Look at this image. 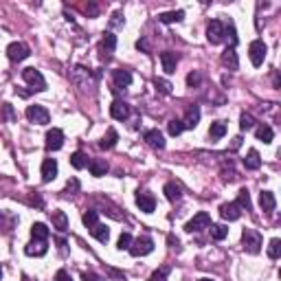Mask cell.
I'll return each instance as SVG.
<instances>
[{
  "mask_svg": "<svg viewBox=\"0 0 281 281\" xmlns=\"http://www.w3.org/2000/svg\"><path fill=\"white\" fill-rule=\"evenodd\" d=\"M242 244H244V251L251 253V255H257L262 251V235L253 229H244L242 231Z\"/></svg>",
  "mask_w": 281,
  "mask_h": 281,
  "instance_id": "obj_1",
  "label": "cell"
},
{
  "mask_svg": "<svg viewBox=\"0 0 281 281\" xmlns=\"http://www.w3.org/2000/svg\"><path fill=\"white\" fill-rule=\"evenodd\" d=\"M22 79L31 86L33 90H38V92L46 90V79H44L42 73L36 71V68H24V71H22Z\"/></svg>",
  "mask_w": 281,
  "mask_h": 281,
  "instance_id": "obj_2",
  "label": "cell"
},
{
  "mask_svg": "<svg viewBox=\"0 0 281 281\" xmlns=\"http://www.w3.org/2000/svg\"><path fill=\"white\" fill-rule=\"evenodd\" d=\"M209 226H211V216L204 213V211H200V213L193 216V220H189V222L185 224V231L187 233H198V231L209 229Z\"/></svg>",
  "mask_w": 281,
  "mask_h": 281,
  "instance_id": "obj_3",
  "label": "cell"
},
{
  "mask_svg": "<svg viewBox=\"0 0 281 281\" xmlns=\"http://www.w3.org/2000/svg\"><path fill=\"white\" fill-rule=\"evenodd\" d=\"M224 38H226V26L220 20H211L209 26H206V40L211 44H220L224 42Z\"/></svg>",
  "mask_w": 281,
  "mask_h": 281,
  "instance_id": "obj_4",
  "label": "cell"
},
{
  "mask_svg": "<svg viewBox=\"0 0 281 281\" xmlns=\"http://www.w3.org/2000/svg\"><path fill=\"white\" fill-rule=\"evenodd\" d=\"M130 255L132 257H143V255H150V253L154 251V242L150 237H138L134 239V242L130 244Z\"/></svg>",
  "mask_w": 281,
  "mask_h": 281,
  "instance_id": "obj_5",
  "label": "cell"
},
{
  "mask_svg": "<svg viewBox=\"0 0 281 281\" xmlns=\"http://www.w3.org/2000/svg\"><path fill=\"white\" fill-rule=\"evenodd\" d=\"M26 119H29L31 123L46 125L51 121V115H49V110H46L44 106H29V108H26Z\"/></svg>",
  "mask_w": 281,
  "mask_h": 281,
  "instance_id": "obj_6",
  "label": "cell"
},
{
  "mask_svg": "<svg viewBox=\"0 0 281 281\" xmlns=\"http://www.w3.org/2000/svg\"><path fill=\"white\" fill-rule=\"evenodd\" d=\"M266 44L262 40H253L251 46H249V57H251V64L253 66H262L264 59H266Z\"/></svg>",
  "mask_w": 281,
  "mask_h": 281,
  "instance_id": "obj_7",
  "label": "cell"
},
{
  "mask_svg": "<svg viewBox=\"0 0 281 281\" xmlns=\"http://www.w3.org/2000/svg\"><path fill=\"white\" fill-rule=\"evenodd\" d=\"M29 55H31V49L24 42H11L7 46V57H9L11 62H22V59H26Z\"/></svg>",
  "mask_w": 281,
  "mask_h": 281,
  "instance_id": "obj_8",
  "label": "cell"
},
{
  "mask_svg": "<svg viewBox=\"0 0 281 281\" xmlns=\"http://www.w3.org/2000/svg\"><path fill=\"white\" fill-rule=\"evenodd\" d=\"M62 145H64V132L62 130L53 128V130L46 132V150L57 152V150H62Z\"/></svg>",
  "mask_w": 281,
  "mask_h": 281,
  "instance_id": "obj_9",
  "label": "cell"
},
{
  "mask_svg": "<svg viewBox=\"0 0 281 281\" xmlns=\"http://www.w3.org/2000/svg\"><path fill=\"white\" fill-rule=\"evenodd\" d=\"M24 253L29 257H42L49 253V244H46V239H33V242L24 246Z\"/></svg>",
  "mask_w": 281,
  "mask_h": 281,
  "instance_id": "obj_10",
  "label": "cell"
},
{
  "mask_svg": "<svg viewBox=\"0 0 281 281\" xmlns=\"http://www.w3.org/2000/svg\"><path fill=\"white\" fill-rule=\"evenodd\" d=\"M136 204H138V209L143 213H152L154 209H156V200H154V196H152V193H147V191H138L136 193Z\"/></svg>",
  "mask_w": 281,
  "mask_h": 281,
  "instance_id": "obj_11",
  "label": "cell"
},
{
  "mask_svg": "<svg viewBox=\"0 0 281 281\" xmlns=\"http://www.w3.org/2000/svg\"><path fill=\"white\" fill-rule=\"evenodd\" d=\"M110 115H112V119H117V121H125V119L130 117V106L121 101V99H117V101H112V106H110Z\"/></svg>",
  "mask_w": 281,
  "mask_h": 281,
  "instance_id": "obj_12",
  "label": "cell"
},
{
  "mask_svg": "<svg viewBox=\"0 0 281 281\" xmlns=\"http://www.w3.org/2000/svg\"><path fill=\"white\" fill-rule=\"evenodd\" d=\"M160 64H163V71L167 75H173V73H176V66H178V55L171 51L160 53Z\"/></svg>",
  "mask_w": 281,
  "mask_h": 281,
  "instance_id": "obj_13",
  "label": "cell"
},
{
  "mask_svg": "<svg viewBox=\"0 0 281 281\" xmlns=\"http://www.w3.org/2000/svg\"><path fill=\"white\" fill-rule=\"evenodd\" d=\"M200 121V108L198 106H189L185 112V119H183V128L185 130H193Z\"/></svg>",
  "mask_w": 281,
  "mask_h": 281,
  "instance_id": "obj_14",
  "label": "cell"
},
{
  "mask_svg": "<svg viewBox=\"0 0 281 281\" xmlns=\"http://www.w3.org/2000/svg\"><path fill=\"white\" fill-rule=\"evenodd\" d=\"M57 176V160L55 158H44L42 163V180L44 183H51V180H55Z\"/></svg>",
  "mask_w": 281,
  "mask_h": 281,
  "instance_id": "obj_15",
  "label": "cell"
},
{
  "mask_svg": "<svg viewBox=\"0 0 281 281\" xmlns=\"http://www.w3.org/2000/svg\"><path fill=\"white\" fill-rule=\"evenodd\" d=\"M117 49V36H112V33H106L101 38V44H99V51H101L103 57H110L112 53Z\"/></svg>",
  "mask_w": 281,
  "mask_h": 281,
  "instance_id": "obj_16",
  "label": "cell"
},
{
  "mask_svg": "<svg viewBox=\"0 0 281 281\" xmlns=\"http://www.w3.org/2000/svg\"><path fill=\"white\" fill-rule=\"evenodd\" d=\"M220 216H222L224 220H229V222H233V220H239V216H242V209L235 204V202H226L220 206Z\"/></svg>",
  "mask_w": 281,
  "mask_h": 281,
  "instance_id": "obj_17",
  "label": "cell"
},
{
  "mask_svg": "<svg viewBox=\"0 0 281 281\" xmlns=\"http://www.w3.org/2000/svg\"><path fill=\"white\" fill-rule=\"evenodd\" d=\"M222 64H224L229 71H237V68H239V59H237L235 46H229V49L222 53Z\"/></svg>",
  "mask_w": 281,
  "mask_h": 281,
  "instance_id": "obj_18",
  "label": "cell"
},
{
  "mask_svg": "<svg viewBox=\"0 0 281 281\" xmlns=\"http://www.w3.org/2000/svg\"><path fill=\"white\" fill-rule=\"evenodd\" d=\"M112 79H115V90L128 88V86L132 84V75H130V71H123V68L115 71V75H112Z\"/></svg>",
  "mask_w": 281,
  "mask_h": 281,
  "instance_id": "obj_19",
  "label": "cell"
},
{
  "mask_svg": "<svg viewBox=\"0 0 281 281\" xmlns=\"http://www.w3.org/2000/svg\"><path fill=\"white\" fill-rule=\"evenodd\" d=\"M259 206H262V211H266V213L275 211V206H277L275 193H272V191H262V193H259Z\"/></svg>",
  "mask_w": 281,
  "mask_h": 281,
  "instance_id": "obj_20",
  "label": "cell"
},
{
  "mask_svg": "<svg viewBox=\"0 0 281 281\" xmlns=\"http://www.w3.org/2000/svg\"><path fill=\"white\" fill-rule=\"evenodd\" d=\"M51 220H53V229H57L59 233L68 231V218H66L64 211H53L51 213Z\"/></svg>",
  "mask_w": 281,
  "mask_h": 281,
  "instance_id": "obj_21",
  "label": "cell"
},
{
  "mask_svg": "<svg viewBox=\"0 0 281 281\" xmlns=\"http://www.w3.org/2000/svg\"><path fill=\"white\" fill-rule=\"evenodd\" d=\"M143 138L152 147H156V150H163V147H165V138H163V134H160L158 130H147L145 134H143Z\"/></svg>",
  "mask_w": 281,
  "mask_h": 281,
  "instance_id": "obj_22",
  "label": "cell"
},
{
  "mask_svg": "<svg viewBox=\"0 0 281 281\" xmlns=\"http://www.w3.org/2000/svg\"><path fill=\"white\" fill-rule=\"evenodd\" d=\"M88 167H90V173L92 176H97V178H101L108 173V163L101 158H95V160H88Z\"/></svg>",
  "mask_w": 281,
  "mask_h": 281,
  "instance_id": "obj_23",
  "label": "cell"
},
{
  "mask_svg": "<svg viewBox=\"0 0 281 281\" xmlns=\"http://www.w3.org/2000/svg\"><path fill=\"white\" fill-rule=\"evenodd\" d=\"M244 167L246 169H259L262 167V158H259V152L257 150H249L244 158Z\"/></svg>",
  "mask_w": 281,
  "mask_h": 281,
  "instance_id": "obj_24",
  "label": "cell"
},
{
  "mask_svg": "<svg viewBox=\"0 0 281 281\" xmlns=\"http://www.w3.org/2000/svg\"><path fill=\"white\" fill-rule=\"evenodd\" d=\"M163 191H165V196L169 202H176V200L183 198V189H180V185H176V183H167Z\"/></svg>",
  "mask_w": 281,
  "mask_h": 281,
  "instance_id": "obj_25",
  "label": "cell"
},
{
  "mask_svg": "<svg viewBox=\"0 0 281 281\" xmlns=\"http://www.w3.org/2000/svg\"><path fill=\"white\" fill-rule=\"evenodd\" d=\"M117 140H119L117 130H115V128H110L108 132H106V136L101 138V143H99V147H101V150H112V147L117 145Z\"/></svg>",
  "mask_w": 281,
  "mask_h": 281,
  "instance_id": "obj_26",
  "label": "cell"
},
{
  "mask_svg": "<svg viewBox=\"0 0 281 281\" xmlns=\"http://www.w3.org/2000/svg\"><path fill=\"white\" fill-rule=\"evenodd\" d=\"M51 235V231H49V226L42 224V222H36L31 226V237L33 239H49Z\"/></svg>",
  "mask_w": 281,
  "mask_h": 281,
  "instance_id": "obj_27",
  "label": "cell"
},
{
  "mask_svg": "<svg viewBox=\"0 0 281 281\" xmlns=\"http://www.w3.org/2000/svg\"><path fill=\"white\" fill-rule=\"evenodd\" d=\"M90 233H92V237H95L97 242H101V244H106V242L110 239V231H108V226H103V224L92 226Z\"/></svg>",
  "mask_w": 281,
  "mask_h": 281,
  "instance_id": "obj_28",
  "label": "cell"
},
{
  "mask_svg": "<svg viewBox=\"0 0 281 281\" xmlns=\"http://www.w3.org/2000/svg\"><path fill=\"white\" fill-rule=\"evenodd\" d=\"M185 18V11H165V13H160V16H158V20H160V22H163V24H171V22H180V20H183Z\"/></svg>",
  "mask_w": 281,
  "mask_h": 281,
  "instance_id": "obj_29",
  "label": "cell"
},
{
  "mask_svg": "<svg viewBox=\"0 0 281 281\" xmlns=\"http://www.w3.org/2000/svg\"><path fill=\"white\" fill-rule=\"evenodd\" d=\"M224 134H226V123H224V121H216V123H211V130H209L211 140H220Z\"/></svg>",
  "mask_w": 281,
  "mask_h": 281,
  "instance_id": "obj_30",
  "label": "cell"
},
{
  "mask_svg": "<svg viewBox=\"0 0 281 281\" xmlns=\"http://www.w3.org/2000/svg\"><path fill=\"white\" fill-rule=\"evenodd\" d=\"M235 204L239 206V209H246V211H251V209H253V204H251V193H249V189H239V193H237V200H235Z\"/></svg>",
  "mask_w": 281,
  "mask_h": 281,
  "instance_id": "obj_31",
  "label": "cell"
},
{
  "mask_svg": "<svg viewBox=\"0 0 281 281\" xmlns=\"http://www.w3.org/2000/svg\"><path fill=\"white\" fill-rule=\"evenodd\" d=\"M255 134H257L259 140H264V143H272V138H275V134H272V128H270V125H266V123L259 125V128L255 130Z\"/></svg>",
  "mask_w": 281,
  "mask_h": 281,
  "instance_id": "obj_32",
  "label": "cell"
},
{
  "mask_svg": "<svg viewBox=\"0 0 281 281\" xmlns=\"http://www.w3.org/2000/svg\"><path fill=\"white\" fill-rule=\"evenodd\" d=\"M71 165L75 167V169H84V167H88V156H86L84 152L71 154Z\"/></svg>",
  "mask_w": 281,
  "mask_h": 281,
  "instance_id": "obj_33",
  "label": "cell"
},
{
  "mask_svg": "<svg viewBox=\"0 0 281 281\" xmlns=\"http://www.w3.org/2000/svg\"><path fill=\"white\" fill-rule=\"evenodd\" d=\"M209 231H211V237L213 239H218V242H222V239L229 235V229H226L224 224H211L209 226Z\"/></svg>",
  "mask_w": 281,
  "mask_h": 281,
  "instance_id": "obj_34",
  "label": "cell"
},
{
  "mask_svg": "<svg viewBox=\"0 0 281 281\" xmlns=\"http://www.w3.org/2000/svg\"><path fill=\"white\" fill-rule=\"evenodd\" d=\"M183 121H180V119H171L169 123H167V132H169L171 136H180L183 134Z\"/></svg>",
  "mask_w": 281,
  "mask_h": 281,
  "instance_id": "obj_35",
  "label": "cell"
},
{
  "mask_svg": "<svg viewBox=\"0 0 281 281\" xmlns=\"http://www.w3.org/2000/svg\"><path fill=\"white\" fill-rule=\"evenodd\" d=\"M281 255V239H270V244H268V257L270 259H279Z\"/></svg>",
  "mask_w": 281,
  "mask_h": 281,
  "instance_id": "obj_36",
  "label": "cell"
},
{
  "mask_svg": "<svg viewBox=\"0 0 281 281\" xmlns=\"http://www.w3.org/2000/svg\"><path fill=\"white\" fill-rule=\"evenodd\" d=\"M97 218H99V213H97V211H92V209H90V211H86V213H84V218H82L86 229H92V226H97Z\"/></svg>",
  "mask_w": 281,
  "mask_h": 281,
  "instance_id": "obj_37",
  "label": "cell"
},
{
  "mask_svg": "<svg viewBox=\"0 0 281 281\" xmlns=\"http://www.w3.org/2000/svg\"><path fill=\"white\" fill-rule=\"evenodd\" d=\"M239 128H242V130H253V128H255V119H253V115L244 112V115L239 117Z\"/></svg>",
  "mask_w": 281,
  "mask_h": 281,
  "instance_id": "obj_38",
  "label": "cell"
},
{
  "mask_svg": "<svg viewBox=\"0 0 281 281\" xmlns=\"http://www.w3.org/2000/svg\"><path fill=\"white\" fill-rule=\"evenodd\" d=\"M154 86H156V90H160L163 95H171V88H173V86L167 82V79H154Z\"/></svg>",
  "mask_w": 281,
  "mask_h": 281,
  "instance_id": "obj_39",
  "label": "cell"
},
{
  "mask_svg": "<svg viewBox=\"0 0 281 281\" xmlns=\"http://www.w3.org/2000/svg\"><path fill=\"white\" fill-rule=\"evenodd\" d=\"M130 244H132V235H130V233H121V237H119V242H117V249L119 251H128Z\"/></svg>",
  "mask_w": 281,
  "mask_h": 281,
  "instance_id": "obj_40",
  "label": "cell"
},
{
  "mask_svg": "<svg viewBox=\"0 0 281 281\" xmlns=\"http://www.w3.org/2000/svg\"><path fill=\"white\" fill-rule=\"evenodd\" d=\"M200 82H202V75H200L198 71H193V73L187 75V86H191V88H198Z\"/></svg>",
  "mask_w": 281,
  "mask_h": 281,
  "instance_id": "obj_41",
  "label": "cell"
},
{
  "mask_svg": "<svg viewBox=\"0 0 281 281\" xmlns=\"http://www.w3.org/2000/svg\"><path fill=\"white\" fill-rule=\"evenodd\" d=\"M167 275H169V268H158V270H154L152 275H150V281H167Z\"/></svg>",
  "mask_w": 281,
  "mask_h": 281,
  "instance_id": "obj_42",
  "label": "cell"
},
{
  "mask_svg": "<svg viewBox=\"0 0 281 281\" xmlns=\"http://www.w3.org/2000/svg\"><path fill=\"white\" fill-rule=\"evenodd\" d=\"M3 112H5V117L9 119V121H16V115H13L11 103H3Z\"/></svg>",
  "mask_w": 281,
  "mask_h": 281,
  "instance_id": "obj_43",
  "label": "cell"
},
{
  "mask_svg": "<svg viewBox=\"0 0 281 281\" xmlns=\"http://www.w3.org/2000/svg\"><path fill=\"white\" fill-rule=\"evenodd\" d=\"M82 281H106V279L99 277V275H95V272H84V275H82Z\"/></svg>",
  "mask_w": 281,
  "mask_h": 281,
  "instance_id": "obj_44",
  "label": "cell"
},
{
  "mask_svg": "<svg viewBox=\"0 0 281 281\" xmlns=\"http://www.w3.org/2000/svg\"><path fill=\"white\" fill-rule=\"evenodd\" d=\"M55 281H73V279H71L68 272H66V270L62 268V270H57V272H55Z\"/></svg>",
  "mask_w": 281,
  "mask_h": 281,
  "instance_id": "obj_45",
  "label": "cell"
},
{
  "mask_svg": "<svg viewBox=\"0 0 281 281\" xmlns=\"http://www.w3.org/2000/svg\"><path fill=\"white\" fill-rule=\"evenodd\" d=\"M77 189H79V183H77V178L68 180V185H66V193H73V191H77Z\"/></svg>",
  "mask_w": 281,
  "mask_h": 281,
  "instance_id": "obj_46",
  "label": "cell"
},
{
  "mask_svg": "<svg viewBox=\"0 0 281 281\" xmlns=\"http://www.w3.org/2000/svg\"><path fill=\"white\" fill-rule=\"evenodd\" d=\"M167 242H169V246H171V249H180V242H178V239L176 237H173V235H169V237H167Z\"/></svg>",
  "mask_w": 281,
  "mask_h": 281,
  "instance_id": "obj_47",
  "label": "cell"
},
{
  "mask_svg": "<svg viewBox=\"0 0 281 281\" xmlns=\"http://www.w3.org/2000/svg\"><path fill=\"white\" fill-rule=\"evenodd\" d=\"M110 24H112V26L121 24V11H117V13H115V16H112V20H110Z\"/></svg>",
  "mask_w": 281,
  "mask_h": 281,
  "instance_id": "obj_48",
  "label": "cell"
},
{
  "mask_svg": "<svg viewBox=\"0 0 281 281\" xmlns=\"http://www.w3.org/2000/svg\"><path fill=\"white\" fill-rule=\"evenodd\" d=\"M239 145H242V136H235V138H233V145L231 147H233V150H237Z\"/></svg>",
  "mask_w": 281,
  "mask_h": 281,
  "instance_id": "obj_49",
  "label": "cell"
},
{
  "mask_svg": "<svg viewBox=\"0 0 281 281\" xmlns=\"http://www.w3.org/2000/svg\"><path fill=\"white\" fill-rule=\"evenodd\" d=\"M200 281H213V279H200Z\"/></svg>",
  "mask_w": 281,
  "mask_h": 281,
  "instance_id": "obj_50",
  "label": "cell"
},
{
  "mask_svg": "<svg viewBox=\"0 0 281 281\" xmlns=\"http://www.w3.org/2000/svg\"><path fill=\"white\" fill-rule=\"evenodd\" d=\"M0 277H3V268H0Z\"/></svg>",
  "mask_w": 281,
  "mask_h": 281,
  "instance_id": "obj_51",
  "label": "cell"
}]
</instances>
